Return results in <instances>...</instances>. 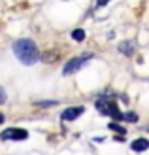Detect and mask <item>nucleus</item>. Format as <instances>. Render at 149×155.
<instances>
[{
	"label": "nucleus",
	"instance_id": "obj_1",
	"mask_svg": "<svg viewBox=\"0 0 149 155\" xmlns=\"http://www.w3.org/2000/svg\"><path fill=\"white\" fill-rule=\"evenodd\" d=\"M13 53L15 57H17L23 64H36L38 61H40V51H38V45L28 40V38H21V40H17L13 44Z\"/></svg>",
	"mask_w": 149,
	"mask_h": 155
},
{
	"label": "nucleus",
	"instance_id": "obj_2",
	"mask_svg": "<svg viewBox=\"0 0 149 155\" xmlns=\"http://www.w3.org/2000/svg\"><path fill=\"white\" fill-rule=\"evenodd\" d=\"M96 108H98V112L100 114H104V115H112L113 119H123V114L119 112V108L115 106V102L109 97H102L96 100Z\"/></svg>",
	"mask_w": 149,
	"mask_h": 155
},
{
	"label": "nucleus",
	"instance_id": "obj_3",
	"mask_svg": "<svg viewBox=\"0 0 149 155\" xmlns=\"http://www.w3.org/2000/svg\"><path fill=\"white\" fill-rule=\"evenodd\" d=\"M0 138H2V140H11V142H21V140H25V138H28V133L25 129L13 127V129H6L4 133L0 134Z\"/></svg>",
	"mask_w": 149,
	"mask_h": 155
},
{
	"label": "nucleus",
	"instance_id": "obj_4",
	"mask_svg": "<svg viewBox=\"0 0 149 155\" xmlns=\"http://www.w3.org/2000/svg\"><path fill=\"white\" fill-rule=\"evenodd\" d=\"M89 61H91V57H89V55H87V57H76V59H72V61H68L62 72H64V76H70V74L77 72L83 64H87Z\"/></svg>",
	"mask_w": 149,
	"mask_h": 155
},
{
	"label": "nucleus",
	"instance_id": "obj_5",
	"mask_svg": "<svg viewBox=\"0 0 149 155\" xmlns=\"http://www.w3.org/2000/svg\"><path fill=\"white\" fill-rule=\"evenodd\" d=\"M85 112V108L83 106H76V108H68V110H64L62 112V119L64 121H74V119H77L79 115Z\"/></svg>",
	"mask_w": 149,
	"mask_h": 155
},
{
	"label": "nucleus",
	"instance_id": "obj_6",
	"mask_svg": "<svg viewBox=\"0 0 149 155\" xmlns=\"http://www.w3.org/2000/svg\"><path fill=\"white\" fill-rule=\"evenodd\" d=\"M130 148H132V151H145L147 148H149V140L147 138H138V140H134L130 144Z\"/></svg>",
	"mask_w": 149,
	"mask_h": 155
},
{
	"label": "nucleus",
	"instance_id": "obj_7",
	"mask_svg": "<svg viewBox=\"0 0 149 155\" xmlns=\"http://www.w3.org/2000/svg\"><path fill=\"white\" fill-rule=\"evenodd\" d=\"M134 49H136V45L132 44V42H121L119 44V51H123L125 55H132Z\"/></svg>",
	"mask_w": 149,
	"mask_h": 155
},
{
	"label": "nucleus",
	"instance_id": "obj_8",
	"mask_svg": "<svg viewBox=\"0 0 149 155\" xmlns=\"http://www.w3.org/2000/svg\"><path fill=\"white\" fill-rule=\"evenodd\" d=\"M72 38H74L76 42H83V40H85V32H83L81 28H76L74 32H72Z\"/></svg>",
	"mask_w": 149,
	"mask_h": 155
},
{
	"label": "nucleus",
	"instance_id": "obj_9",
	"mask_svg": "<svg viewBox=\"0 0 149 155\" xmlns=\"http://www.w3.org/2000/svg\"><path fill=\"white\" fill-rule=\"evenodd\" d=\"M108 127L112 129V130H117V133H121V134H125V129H123L121 125H117V123H109Z\"/></svg>",
	"mask_w": 149,
	"mask_h": 155
},
{
	"label": "nucleus",
	"instance_id": "obj_10",
	"mask_svg": "<svg viewBox=\"0 0 149 155\" xmlns=\"http://www.w3.org/2000/svg\"><path fill=\"white\" fill-rule=\"evenodd\" d=\"M123 119H127V121H136L138 115H136V114H123Z\"/></svg>",
	"mask_w": 149,
	"mask_h": 155
},
{
	"label": "nucleus",
	"instance_id": "obj_11",
	"mask_svg": "<svg viewBox=\"0 0 149 155\" xmlns=\"http://www.w3.org/2000/svg\"><path fill=\"white\" fill-rule=\"evenodd\" d=\"M6 102V91L0 87V104H4Z\"/></svg>",
	"mask_w": 149,
	"mask_h": 155
},
{
	"label": "nucleus",
	"instance_id": "obj_12",
	"mask_svg": "<svg viewBox=\"0 0 149 155\" xmlns=\"http://www.w3.org/2000/svg\"><path fill=\"white\" fill-rule=\"evenodd\" d=\"M108 2H109V0H98V2H96V4H98V6H106Z\"/></svg>",
	"mask_w": 149,
	"mask_h": 155
}]
</instances>
